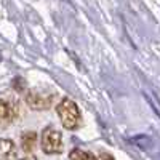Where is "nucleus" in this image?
<instances>
[{"mask_svg":"<svg viewBox=\"0 0 160 160\" xmlns=\"http://www.w3.org/2000/svg\"><path fill=\"white\" fill-rule=\"evenodd\" d=\"M56 112L61 118V123L66 130H75L78 128L80 125V111L77 108V104L69 99V98H64L61 99V102L58 104V108H56Z\"/></svg>","mask_w":160,"mask_h":160,"instance_id":"f257e3e1","label":"nucleus"},{"mask_svg":"<svg viewBox=\"0 0 160 160\" xmlns=\"http://www.w3.org/2000/svg\"><path fill=\"white\" fill-rule=\"evenodd\" d=\"M42 151L45 154H59L62 152V135L61 131L48 127L42 131Z\"/></svg>","mask_w":160,"mask_h":160,"instance_id":"f03ea898","label":"nucleus"},{"mask_svg":"<svg viewBox=\"0 0 160 160\" xmlns=\"http://www.w3.org/2000/svg\"><path fill=\"white\" fill-rule=\"evenodd\" d=\"M26 102L34 111H43L53 104V95L42 90H31L26 95Z\"/></svg>","mask_w":160,"mask_h":160,"instance_id":"7ed1b4c3","label":"nucleus"},{"mask_svg":"<svg viewBox=\"0 0 160 160\" xmlns=\"http://www.w3.org/2000/svg\"><path fill=\"white\" fill-rule=\"evenodd\" d=\"M13 118H15V109H13V106L5 99H0V127H5V125L11 123Z\"/></svg>","mask_w":160,"mask_h":160,"instance_id":"20e7f679","label":"nucleus"},{"mask_svg":"<svg viewBox=\"0 0 160 160\" xmlns=\"http://www.w3.org/2000/svg\"><path fill=\"white\" fill-rule=\"evenodd\" d=\"M15 155V142L11 139H0V160H11Z\"/></svg>","mask_w":160,"mask_h":160,"instance_id":"39448f33","label":"nucleus"},{"mask_svg":"<svg viewBox=\"0 0 160 160\" xmlns=\"http://www.w3.org/2000/svg\"><path fill=\"white\" fill-rule=\"evenodd\" d=\"M35 144H37V135L34 131H26L22 135V138H21V148H22V151L31 154L34 151V148H35Z\"/></svg>","mask_w":160,"mask_h":160,"instance_id":"423d86ee","label":"nucleus"},{"mask_svg":"<svg viewBox=\"0 0 160 160\" xmlns=\"http://www.w3.org/2000/svg\"><path fill=\"white\" fill-rule=\"evenodd\" d=\"M69 158L71 160H98L96 155H93L91 152L83 151V149H74V151H71Z\"/></svg>","mask_w":160,"mask_h":160,"instance_id":"0eeeda50","label":"nucleus"},{"mask_svg":"<svg viewBox=\"0 0 160 160\" xmlns=\"http://www.w3.org/2000/svg\"><path fill=\"white\" fill-rule=\"evenodd\" d=\"M101 158H102V160H114V157H112L111 154H106V152L101 154Z\"/></svg>","mask_w":160,"mask_h":160,"instance_id":"6e6552de","label":"nucleus"},{"mask_svg":"<svg viewBox=\"0 0 160 160\" xmlns=\"http://www.w3.org/2000/svg\"><path fill=\"white\" fill-rule=\"evenodd\" d=\"M22 160H38V158H37L35 155H28V157H24Z\"/></svg>","mask_w":160,"mask_h":160,"instance_id":"1a4fd4ad","label":"nucleus"}]
</instances>
